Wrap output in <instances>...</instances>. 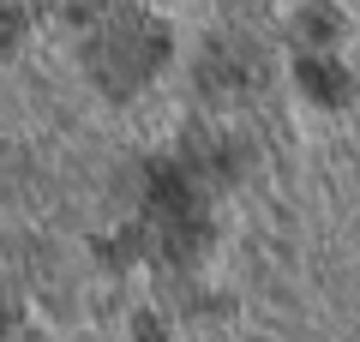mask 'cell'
I'll list each match as a JSON object with an SVG mask.
<instances>
[{
    "mask_svg": "<svg viewBox=\"0 0 360 342\" xmlns=\"http://www.w3.org/2000/svg\"><path fill=\"white\" fill-rule=\"evenodd\" d=\"M162 61V30L150 25V18H120L108 37H96V49H90V66H96V78H108V90H127L132 78H144L150 66Z\"/></svg>",
    "mask_w": 360,
    "mask_h": 342,
    "instance_id": "obj_1",
    "label": "cell"
},
{
    "mask_svg": "<svg viewBox=\"0 0 360 342\" xmlns=\"http://www.w3.org/2000/svg\"><path fill=\"white\" fill-rule=\"evenodd\" d=\"M258 78V54L246 42H217L205 54V90L210 96H246Z\"/></svg>",
    "mask_w": 360,
    "mask_h": 342,
    "instance_id": "obj_2",
    "label": "cell"
},
{
    "mask_svg": "<svg viewBox=\"0 0 360 342\" xmlns=\"http://www.w3.org/2000/svg\"><path fill=\"white\" fill-rule=\"evenodd\" d=\"M307 90H319V96H342V78H336L330 66H319V72L307 66Z\"/></svg>",
    "mask_w": 360,
    "mask_h": 342,
    "instance_id": "obj_3",
    "label": "cell"
}]
</instances>
